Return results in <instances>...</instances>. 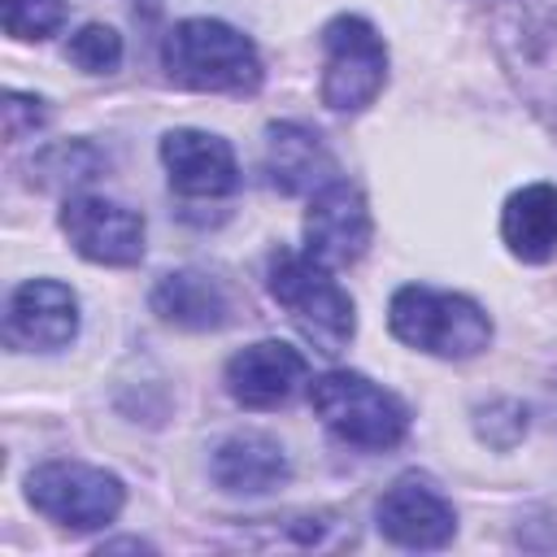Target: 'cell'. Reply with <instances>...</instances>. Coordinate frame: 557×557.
Returning <instances> with one entry per match:
<instances>
[{"instance_id":"4","label":"cell","mask_w":557,"mask_h":557,"mask_svg":"<svg viewBox=\"0 0 557 557\" xmlns=\"http://www.w3.org/2000/svg\"><path fill=\"white\" fill-rule=\"evenodd\" d=\"M309 405L335 440H344L348 448H361V453L396 448L409 431V409L387 387H379L374 379H366L357 370L318 374L309 383Z\"/></svg>"},{"instance_id":"20","label":"cell","mask_w":557,"mask_h":557,"mask_svg":"<svg viewBox=\"0 0 557 557\" xmlns=\"http://www.w3.org/2000/svg\"><path fill=\"white\" fill-rule=\"evenodd\" d=\"M0 13L13 39H48L65 22V0H0Z\"/></svg>"},{"instance_id":"9","label":"cell","mask_w":557,"mask_h":557,"mask_svg":"<svg viewBox=\"0 0 557 557\" xmlns=\"http://www.w3.org/2000/svg\"><path fill=\"white\" fill-rule=\"evenodd\" d=\"M61 231L78 257L96 265H135L144 257V218L104 196H70Z\"/></svg>"},{"instance_id":"16","label":"cell","mask_w":557,"mask_h":557,"mask_svg":"<svg viewBox=\"0 0 557 557\" xmlns=\"http://www.w3.org/2000/svg\"><path fill=\"white\" fill-rule=\"evenodd\" d=\"M265 174L283 196L296 191H318L322 183H331L335 174V157L326 152V144L300 126V122H274L270 139H265Z\"/></svg>"},{"instance_id":"10","label":"cell","mask_w":557,"mask_h":557,"mask_svg":"<svg viewBox=\"0 0 557 557\" xmlns=\"http://www.w3.org/2000/svg\"><path fill=\"white\" fill-rule=\"evenodd\" d=\"M374 518L383 540H392L396 548H444L457 531V513L448 496L422 474H400L379 496Z\"/></svg>"},{"instance_id":"14","label":"cell","mask_w":557,"mask_h":557,"mask_svg":"<svg viewBox=\"0 0 557 557\" xmlns=\"http://www.w3.org/2000/svg\"><path fill=\"white\" fill-rule=\"evenodd\" d=\"M209 474L222 492H248V496H261L278 483H287L292 474V461L283 453L278 440L261 435V431H235L226 435L218 448H213V461H209Z\"/></svg>"},{"instance_id":"2","label":"cell","mask_w":557,"mask_h":557,"mask_svg":"<svg viewBox=\"0 0 557 557\" xmlns=\"http://www.w3.org/2000/svg\"><path fill=\"white\" fill-rule=\"evenodd\" d=\"M265 283H270V296L287 309L296 331L318 352L335 357L348 348L357 331V313H352V296L331 278V265L313 261L309 252L278 248L265 265Z\"/></svg>"},{"instance_id":"6","label":"cell","mask_w":557,"mask_h":557,"mask_svg":"<svg viewBox=\"0 0 557 557\" xmlns=\"http://www.w3.org/2000/svg\"><path fill=\"white\" fill-rule=\"evenodd\" d=\"M387 83L383 35L357 17L339 13L322 26V104L335 113H361Z\"/></svg>"},{"instance_id":"18","label":"cell","mask_w":557,"mask_h":557,"mask_svg":"<svg viewBox=\"0 0 557 557\" xmlns=\"http://www.w3.org/2000/svg\"><path fill=\"white\" fill-rule=\"evenodd\" d=\"M96 170H100V152L91 144H52L35 161L39 187H74L96 178Z\"/></svg>"},{"instance_id":"5","label":"cell","mask_w":557,"mask_h":557,"mask_svg":"<svg viewBox=\"0 0 557 557\" xmlns=\"http://www.w3.org/2000/svg\"><path fill=\"white\" fill-rule=\"evenodd\" d=\"M492 30L496 57L518 96L557 126V0H518Z\"/></svg>"},{"instance_id":"17","label":"cell","mask_w":557,"mask_h":557,"mask_svg":"<svg viewBox=\"0 0 557 557\" xmlns=\"http://www.w3.org/2000/svg\"><path fill=\"white\" fill-rule=\"evenodd\" d=\"M500 239L518 261H548L557 257V187L527 183L500 209Z\"/></svg>"},{"instance_id":"11","label":"cell","mask_w":557,"mask_h":557,"mask_svg":"<svg viewBox=\"0 0 557 557\" xmlns=\"http://www.w3.org/2000/svg\"><path fill=\"white\" fill-rule=\"evenodd\" d=\"M161 165L170 174V187L187 200H218L239 187V161L235 148L222 135L209 131H165L161 135Z\"/></svg>"},{"instance_id":"7","label":"cell","mask_w":557,"mask_h":557,"mask_svg":"<svg viewBox=\"0 0 557 557\" xmlns=\"http://www.w3.org/2000/svg\"><path fill=\"white\" fill-rule=\"evenodd\" d=\"M26 500L57 527L70 531H96L109 527L122 505L126 487L117 474L83 461H44L26 474Z\"/></svg>"},{"instance_id":"13","label":"cell","mask_w":557,"mask_h":557,"mask_svg":"<svg viewBox=\"0 0 557 557\" xmlns=\"http://www.w3.org/2000/svg\"><path fill=\"white\" fill-rule=\"evenodd\" d=\"M309 379V361L305 352H296L283 339H261L239 348L226 361V392L244 405V409H274L287 405L296 396V387Z\"/></svg>"},{"instance_id":"12","label":"cell","mask_w":557,"mask_h":557,"mask_svg":"<svg viewBox=\"0 0 557 557\" xmlns=\"http://www.w3.org/2000/svg\"><path fill=\"white\" fill-rule=\"evenodd\" d=\"M78 335V296L57 278H26L9 296L4 313V339L9 348H65Z\"/></svg>"},{"instance_id":"1","label":"cell","mask_w":557,"mask_h":557,"mask_svg":"<svg viewBox=\"0 0 557 557\" xmlns=\"http://www.w3.org/2000/svg\"><path fill=\"white\" fill-rule=\"evenodd\" d=\"M161 65L178 87L252 96L261 87V57L252 39L218 17H187L161 44Z\"/></svg>"},{"instance_id":"15","label":"cell","mask_w":557,"mask_h":557,"mask_svg":"<svg viewBox=\"0 0 557 557\" xmlns=\"http://www.w3.org/2000/svg\"><path fill=\"white\" fill-rule=\"evenodd\" d=\"M152 313L170 326H183V331H218L231 322V296L226 287L205 274V270H174V274H161L152 296H148Z\"/></svg>"},{"instance_id":"8","label":"cell","mask_w":557,"mask_h":557,"mask_svg":"<svg viewBox=\"0 0 557 557\" xmlns=\"http://www.w3.org/2000/svg\"><path fill=\"white\" fill-rule=\"evenodd\" d=\"M370 235H374V222H370V205H366L361 187L331 178L313 191L309 213H305V252L313 261H322L331 270L352 265L366 257Z\"/></svg>"},{"instance_id":"3","label":"cell","mask_w":557,"mask_h":557,"mask_svg":"<svg viewBox=\"0 0 557 557\" xmlns=\"http://www.w3.org/2000/svg\"><path fill=\"white\" fill-rule=\"evenodd\" d=\"M387 326L400 344L431 352V357H448V361L479 357L492 344V318L470 296L440 292L426 283H405L392 296Z\"/></svg>"},{"instance_id":"22","label":"cell","mask_w":557,"mask_h":557,"mask_svg":"<svg viewBox=\"0 0 557 557\" xmlns=\"http://www.w3.org/2000/svg\"><path fill=\"white\" fill-rule=\"evenodd\" d=\"M35 126H44V100L22 96V91H9L4 96V135L9 139H22Z\"/></svg>"},{"instance_id":"21","label":"cell","mask_w":557,"mask_h":557,"mask_svg":"<svg viewBox=\"0 0 557 557\" xmlns=\"http://www.w3.org/2000/svg\"><path fill=\"white\" fill-rule=\"evenodd\" d=\"M474 431L492 448H513L527 435V405L509 400V396H496V400L474 409Z\"/></svg>"},{"instance_id":"19","label":"cell","mask_w":557,"mask_h":557,"mask_svg":"<svg viewBox=\"0 0 557 557\" xmlns=\"http://www.w3.org/2000/svg\"><path fill=\"white\" fill-rule=\"evenodd\" d=\"M65 57L87 74H113L122 65V35L113 26H104V22H91L78 35H70Z\"/></svg>"}]
</instances>
